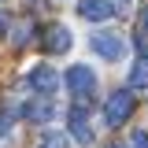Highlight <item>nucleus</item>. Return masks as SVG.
<instances>
[{"instance_id":"nucleus-14","label":"nucleus","mask_w":148,"mask_h":148,"mask_svg":"<svg viewBox=\"0 0 148 148\" xmlns=\"http://www.w3.org/2000/svg\"><path fill=\"white\" fill-rule=\"evenodd\" d=\"M8 130H11V115H0V137H4Z\"/></svg>"},{"instance_id":"nucleus-10","label":"nucleus","mask_w":148,"mask_h":148,"mask_svg":"<svg viewBox=\"0 0 148 148\" xmlns=\"http://www.w3.org/2000/svg\"><path fill=\"white\" fill-rule=\"evenodd\" d=\"M71 141H67V133H59V130H48L41 141H37V148H67Z\"/></svg>"},{"instance_id":"nucleus-11","label":"nucleus","mask_w":148,"mask_h":148,"mask_svg":"<svg viewBox=\"0 0 148 148\" xmlns=\"http://www.w3.org/2000/svg\"><path fill=\"white\" fill-rule=\"evenodd\" d=\"M130 148H148V133H145V130H133V137H130Z\"/></svg>"},{"instance_id":"nucleus-8","label":"nucleus","mask_w":148,"mask_h":148,"mask_svg":"<svg viewBox=\"0 0 148 148\" xmlns=\"http://www.w3.org/2000/svg\"><path fill=\"white\" fill-rule=\"evenodd\" d=\"M22 115H26L30 122H48V119H52V115H56V108H52V104H48V100H30V104H26V111H22Z\"/></svg>"},{"instance_id":"nucleus-1","label":"nucleus","mask_w":148,"mask_h":148,"mask_svg":"<svg viewBox=\"0 0 148 148\" xmlns=\"http://www.w3.org/2000/svg\"><path fill=\"white\" fill-rule=\"evenodd\" d=\"M63 82H67V89H71L78 100H89V96H92V89H96V74H92L85 63H74L71 71L63 74Z\"/></svg>"},{"instance_id":"nucleus-17","label":"nucleus","mask_w":148,"mask_h":148,"mask_svg":"<svg viewBox=\"0 0 148 148\" xmlns=\"http://www.w3.org/2000/svg\"><path fill=\"white\" fill-rule=\"evenodd\" d=\"M0 30H4V15H0Z\"/></svg>"},{"instance_id":"nucleus-2","label":"nucleus","mask_w":148,"mask_h":148,"mask_svg":"<svg viewBox=\"0 0 148 148\" xmlns=\"http://www.w3.org/2000/svg\"><path fill=\"white\" fill-rule=\"evenodd\" d=\"M130 115H133V96H130V89L111 92L108 104H104V122H108V126H122Z\"/></svg>"},{"instance_id":"nucleus-4","label":"nucleus","mask_w":148,"mask_h":148,"mask_svg":"<svg viewBox=\"0 0 148 148\" xmlns=\"http://www.w3.org/2000/svg\"><path fill=\"white\" fill-rule=\"evenodd\" d=\"M26 82H30V89H34V92H41V96H48V92H56V89H59V74H56L48 63H37V67H30Z\"/></svg>"},{"instance_id":"nucleus-13","label":"nucleus","mask_w":148,"mask_h":148,"mask_svg":"<svg viewBox=\"0 0 148 148\" xmlns=\"http://www.w3.org/2000/svg\"><path fill=\"white\" fill-rule=\"evenodd\" d=\"M137 52H141V63H148V34L145 30L137 34Z\"/></svg>"},{"instance_id":"nucleus-16","label":"nucleus","mask_w":148,"mask_h":148,"mask_svg":"<svg viewBox=\"0 0 148 148\" xmlns=\"http://www.w3.org/2000/svg\"><path fill=\"white\" fill-rule=\"evenodd\" d=\"M108 148H126V145H108Z\"/></svg>"},{"instance_id":"nucleus-3","label":"nucleus","mask_w":148,"mask_h":148,"mask_svg":"<svg viewBox=\"0 0 148 148\" xmlns=\"http://www.w3.org/2000/svg\"><path fill=\"white\" fill-rule=\"evenodd\" d=\"M89 45H92V52L100 56V59H111V63L126 56V41H122L119 34H92Z\"/></svg>"},{"instance_id":"nucleus-6","label":"nucleus","mask_w":148,"mask_h":148,"mask_svg":"<svg viewBox=\"0 0 148 148\" xmlns=\"http://www.w3.org/2000/svg\"><path fill=\"white\" fill-rule=\"evenodd\" d=\"M67 126H71V137H74V141H82V145H89V141H92V126H89V115H85V108H82V104H78V108H71Z\"/></svg>"},{"instance_id":"nucleus-5","label":"nucleus","mask_w":148,"mask_h":148,"mask_svg":"<svg viewBox=\"0 0 148 148\" xmlns=\"http://www.w3.org/2000/svg\"><path fill=\"white\" fill-rule=\"evenodd\" d=\"M78 15L85 22H108V18H115V4L111 0H78Z\"/></svg>"},{"instance_id":"nucleus-7","label":"nucleus","mask_w":148,"mask_h":148,"mask_svg":"<svg viewBox=\"0 0 148 148\" xmlns=\"http://www.w3.org/2000/svg\"><path fill=\"white\" fill-rule=\"evenodd\" d=\"M71 30L67 26H59V22H52L48 30H45V52H67L71 48Z\"/></svg>"},{"instance_id":"nucleus-9","label":"nucleus","mask_w":148,"mask_h":148,"mask_svg":"<svg viewBox=\"0 0 148 148\" xmlns=\"http://www.w3.org/2000/svg\"><path fill=\"white\" fill-rule=\"evenodd\" d=\"M130 89H148V63H133V71H130Z\"/></svg>"},{"instance_id":"nucleus-15","label":"nucleus","mask_w":148,"mask_h":148,"mask_svg":"<svg viewBox=\"0 0 148 148\" xmlns=\"http://www.w3.org/2000/svg\"><path fill=\"white\" fill-rule=\"evenodd\" d=\"M141 30H145V34H148V8H145V11H141Z\"/></svg>"},{"instance_id":"nucleus-12","label":"nucleus","mask_w":148,"mask_h":148,"mask_svg":"<svg viewBox=\"0 0 148 148\" xmlns=\"http://www.w3.org/2000/svg\"><path fill=\"white\" fill-rule=\"evenodd\" d=\"M26 37H30V22H18V26H15V34H11V41H15V45H22Z\"/></svg>"}]
</instances>
